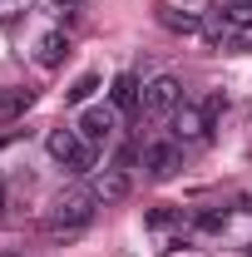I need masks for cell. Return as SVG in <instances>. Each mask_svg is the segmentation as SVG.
<instances>
[{"label":"cell","instance_id":"cell-13","mask_svg":"<svg viewBox=\"0 0 252 257\" xmlns=\"http://www.w3.org/2000/svg\"><path fill=\"white\" fill-rule=\"evenodd\" d=\"M227 218H232L227 208H198V218H193V223L203 227V232H222V227H227Z\"/></svg>","mask_w":252,"mask_h":257},{"label":"cell","instance_id":"cell-8","mask_svg":"<svg viewBox=\"0 0 252 257\" xmlns=\"http://www.w3.org/2000/svg\"><path fill=\"white\" fill-rule=\"evenodd\" d=\"M154 15H158V25H163V30H173V35H198V30H203V15H198V10H178V5H158Z\"/></svg>","mask_w":252,"mask_h":257},{"label":"cell","instance_id":"cell-17","mask_svg":"<svg viewBox=\"0 0 252 257\" xmlns=\"http://www.w3.org/2000/svg\"><path fill=\"white\" fill-rule=\"evenodd\" d=\"M0 208H5V193H0Z\"/></svg>","mask_w":252,"mask_h":257},{"label":"cell","instance_id":"cell-4","mask_svg":"<svg viewBox=\"0 0 252 257\" xmlns=\"http://www.w3.org/2000/svg\"><path fill=\"white\" fill-rule=\"evenodd\" d=\"M178 104H183V79L178 74H154L139 94V114L144 119H173Z\"/></svg>","mask_w":252,"mask_h":257},{"label":"cell","instance_id":"cell-16","mask_svg":"<svg viewBox=\"0 0 252 257\" xmlns=\"http://www.w3.org/2000/svg\"><path fill=\"white\" fill-rule=\"evenodd\" d=\"M55 10H74V5H84V0H50Z\"/></svg>","mask_w":252,"mask_h":257},{"label":"cell","instance_id":"cell-3","mask_svg":"<svg viewBox=\"0 0 252 257\" xmlns=\"http://www.w3.org/2000/svg\"><path fill=\"white\" fill-rule=\"evenodd\" d=\"M45 149H50V159L60 163V168H69V173H94V149L79 139V128H50V139H45Z\"/></svg>","mask_w":252,"mask_h":257},{"label":"cell","instance_id":"cell-1","mask_svg":"<svg viewBox=\"0 0 252 257\" xmlns=\"http://www.w3.org/2000/svg\"><path fill=\"white\" fill-rule=\"evenodd\" d=\"M94 213H99V198L94 188H69L60 193L55 203H50V213H45V237H74V232H84V227L94 223Z\"/></svg>","mask_w":252,"mask_h":257},{"label":"cell","instance_id":"cell-15","mask_svg":"<svg viewBox=\"0 0 252 257\" xmlns=\"http://www.w3.org/2000/svg\"><path fill=\"white\" fill-rule=\"evenodd\" d=\"M20 10H30V0H0V20H10V15H20Z\"/></svg>","mask_w":252,"mask_h":257},{"label":"cell","instance_id":"cell-2","mask_svg":"<svg viewBox=\"0 0 252 257\" xmlns=\"http://www.w3.org/2000/svg\"><path fill=\"white\" fill-rule=\"evenodd\" d=\"M218 109H222L218 94L183 99L178 114H173V134H178V144H208V139H213V119H218Z\"/></svg>","mask_w":252,"mask_h":257},{"label":"cell","instance_id":"cell-5","mask_svg":"<svg viewBox=\"0 0 252 257\" xmlns=\"http://www.w3.org/2000/svg\"><path fill=\"white\" fill-rule=\"evenodd\" d=\"M178 168H183V144H178V139H154V144H144V178H149V183H168Z\"/></svg>","mask_w":252,"mask_h":257},{"label":"cell","instance_id":"cell-12","mask_svg":"<svg viewBox=\"0 0 252 257\" xmlns=\"http://www.w3.org/2000/svg\"><path fill=\"white\" fill-rule=\"evenodd\" d=\"M94 89H99V74H79V79L64 89V99H69V104H89V99H94Z\"/></svg>","mask_w":252,"mask_h":257},{"label":"cell","instance_id":"cell-9","mask_svg":"<svg viewBox=\"0 0 252 257\" xmlns=\"http://www.w3.org/2000/svg\"><path fill=\"white\" fill-rule=\"evenodd\" d=\"M30 104H35V89H25V84H5V89H0V124H15Z\"/></svg>","mask_w":252,"mask_h":257},{"label":"cell","instance_id":"cell-18","mask_svg":"<svg viewBox=\"0 0 252 257\" xmlns=\"http://www.w3.org/2000/svg\"><path fill=\"white\" fill-rule=\"evenodd\" d=\"M247 257H252V242H247Z\"/></svg>","mask_w":252,"mask_h":257},{"label":"cell","instance_id":"cell-6","mask_svg":"<svg viewBox=\"0 0 252 257\" xmlns=\"http://www.w3.org/2000/svg\"><path fill=\"white\" fill-rule=\"evenodd\" d=\"M114 114H119L114 104H94V109H84V114H79V124H74V128H79V139H84L94 154L109 144V139H114V124H119Z\"/></svg>","mask_w":252,"mask_h":257},{"label":"cell","instance_id":"cell-14","mask_svg":"<svg viewBox=\"0 0 252 257\" xmlns=\"http://www.w3.org/2000/svg\"><path fill=\"white\" fill-rule=\"evenodd\" d=\"M144 223L154 227V232H168V227H178V223H183V213H178V208H154Z\"/></svg>","mask_w":252,"mask_h":257},{"label":"cell","instance_id":"cell-10","mask_svg":"<svg viewBox=\"0 0 252 257\" xmlns=\"http://www.w3.org/2000/svg\"><path fill=\"white\" fill-rule=\"evenodd\" d=\"M69 55V40H64L60 30H50V35H40V45H35V64L40 69H55V64Z\"/></svg>","mask_w":252,"mask_h":257},{"label":"cell","instance_id":"cell-7","mask_svg":"<svg viewBox=\"0 0 252 257\" xmlns=\"http://www.w3.org/2000/svg\"><path fill=\"white\" fill-rule=\"evenodd\" d=\"M89 188H94V198L109 208V203H124L129 193H134V178H129L124 163H114V168H99L94 178H89Z\"/></svg>","mask_w":252,"mask_h":257},{"label":"cell","instance_id":"cell-11","mask_svg":"<svg viewBox=\"0 0 252 257\" xmlns=\"http://www.w3.org/2000/svg\"><path fill=\"white\" fill-rule=\"evenodd\" d=\"M139 94H144V89H139V74H129V69L109 84V104H114V109H139Z\"/></svg>","mask_w":252,"mask_h":257}]
</instances>
